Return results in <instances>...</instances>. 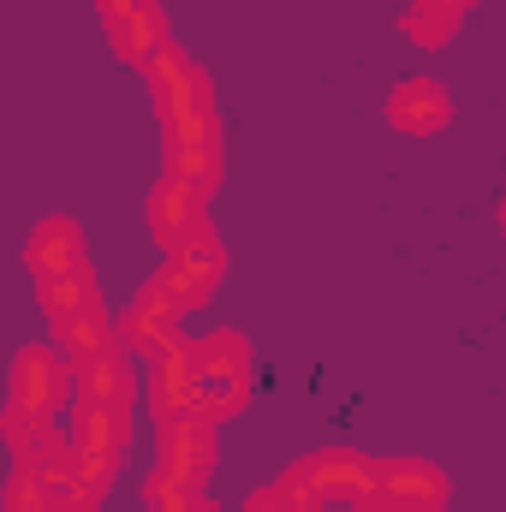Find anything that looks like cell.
Wrapping results in <instances>:
<instances>
[{
    "label": "cell",
    "mask_w": 506,
    "mask_h": 512,
    "mask_svg": "<svg viewBox=\"0 0 506 512\" xmlns=\"http://www.w3.org/2000/svg\"><path fill=\"white\" fill-rule=\"evenodd\" d=\"M387 120H393V131H405V137H435V131L453 120V102H447V90L435 78H405L393 90V102H387Z\"/></svg>",
    "instance_id": "4fadbf2b"
},
{
    "label": "cell",
    "mask_w": 506,
    "mask_h": 512,
    "mask_svg": "<svg viewBox=\"0 0 506 512\" xmlns=\"http://www.w3.org/2000/svg\"><path fill=\"white\" fill-rule=\"evenodd\" d=\"M292 477H298L322 507H328V501H358V495L370 489V477H376V459L358 453V447H328V453L298 459Z\"/></svg>",
    "instance_id": "30bf717a"
},
{
    "label": "cell",
    "mask_w": 506,
    "mask_h": 512,
    "mask_svg": "<svg viewBox=\"0 0 506 512\" xmlns=\"http://www.w3.org/2000/svg\"><path fill=\"white\" fill-rule=\"evenodd\" d=\"M66 411H72V423H66L72 477L108 495V483L120 471V453H126V441H131V417L126 411H108V405H66Z\"/></svg>",
    "instance_id": "3957f363"
},
{
    "label": "cell",
    "mask_w": 506,
    "mask_h": 512,
    "mask_svg": "<svg viewBox=\"0 0 506 512\" xmlns=\"http://www.w3.org/2000/svg\"><path fill=\"white\" fill-rule=\"evenodd\" d=\"M36 304H42V316L60 328V322H72V316H84V310H96L102 304V286H96V268L84 262V268H72V274H54V280H36Z\"/></svg>",
    "instance_id": "2e32d148"
},
{
    "label": "cell",
    "mask_w": 506,
    "mask_h": 512,
    "mask_svg": "<svg viewBox=\"0 0 506 512\" xmlns=\"http://www.w3.org/2000/svg\"><path fill=\"white\" fill-rule=\"evenodd\" d=\"M24 262H30V274H36V280H54V274L84 268V227H78V221H66V215H48V221L30 233Z\"/></svg>",
    "instance_id": "5bb4252c"
},
{
    "label": "cell",
    "mask_w": 506,
    "mask_h": 512,
    "mask_svg": "<svg viewBox=\"0 0 506 512\" xmlns=\"http://www.w3.org/2000/svg\"><path fill=\"white\" fill-rule=\"evenodd\" d=\"M221 274H227V251H221V239H215V233H197L191 245L167 251L161 274L149 280V292H155L173 316H191V310H203V304L215 298Z\"/></svg>",
    "instance_id": "277c9868"
},
{
    "label": "cell",
    "mask_w": 506,
    "mask_h": 512,
    "mask_svg": "<svg viewBox=\"0 0 506 512\" xmlns=\"http://www.w3.org/2000/svg\"><path fill=\"white\" fill-rule=\"evenodd\" d=\"M203 203H209V197H197L191 185L161 179V185L149 191V203H143L155 245H161V251H179V245H191L197 233H209V209H203Z\"/></svg>",
    "instance_id": "8fae6325"
},
{
    "label": "cell",
    "mask_w": 506,
    "mask_h": 512,
    "mask_svg": "<svg viewBox=\"0 0 506 512\" xmlns=\"http://www.w3.org/2000/svg\"><path fill=\"white\" fill-rule=\"evenodd\" d=\"M149 411H155V423H161V417H191V411H197V370H191L185 340H179L167 358L149 364Z\"/></svg>",
    "instance_id": "9a60e30c"
},
{
    "label": "cell",
    "mask_w": 506,
    "mask_h": 512,
    "mask_svg": "<svg viewBox=\"0 0 506 512\" xmlns=\"http://www.w3.org/2000/svg\"><path fill=\"white\" fill-rule=\"evenodd\" d=\"M96 6H102V18H108V12H126V6H143V0H96Z\"/></svg>",
    "instance_id": "603a6c76"
},
{
    "label": "cell",
    "mask_w": 506,
    "mask_h": 512,
    "mask_svg": "<svg viewBox=\"0 0 506 512\" xmlns=\"http://www.w3.org/2000/svg\"><path fill=\"white\" fill-rule=\"evenodd\" d=\"M197 512H221V507H209V501H197Z\"/></svg>",
    "instance_id": "cb8c5ba5"
},
{
    "label": "cell",
    "mask_w": 506,
    "mask_h": 512,
    "mask_svg": "<svg viewBox=\"0 0 506 512\" xmlns=\"http://www.w3.org/2000/svg\"><path fill=\"white\" fill-rule=\"evenodd\" d=\"M143 501H149V512H197V489H185V483H173L161 465H155V477L143 483Z\"/></svg>",
    "instance_id": "d6986e66"
},
{
    "label": "cell",
    "mask_w": 506,
    "mask_h": 512,
    "mask_svg": "<svg viewBox=\"0 0 506 512\" xmlns=\"http://www.w3.org/2000/svg\"><path fill=\"white\" fill-rule=\"evenodd\" d=\"M245 512H286V507H280V501H274L268 489H256L251 501H245Z\"/></svg>",
    "instance_id": "7402d4cb"
},
{
    "label": "cell",
    "mask_w": 506,
    "mask_h": 512,
    "mask_svg": "<svg viewBox=\"0 0 506 512\" xmlns=\"http://www.w3.org/2000/svg\"><path fill=\"white\" fill-rule=\"evenodd\" d=\"M191 352V370H197V411L209 423H227L251 405V387H256V358H251V340L233 334V328H215L203 340H185Z\"/></svg>",
    "instance_id": "7a4b0ae2"
},
{
    "label": "cell",
    "mask_w": 506,
    "mask_h": 512,
    "mask_svg": "<svg viewBox=\"0 0 506 512\" xmlns=\"http://www.w3.org/2000/svg\"><path fill=\"white\" fill-rule=\"evenodd\" d=\"M137 399V376H131V352L120 340L72 358V405H108V411H126Z\"/></svg>",
    "instance_id": "9c48e42d"
},
{
    "label": "cell",
    "mask_w": 506,
    "mask_h": 512,
    "mask_svg": "<svg viewBox=\"0 0 506 512\" xmlns=\"http://www.w3.org/2000/svg\"><path fill=\"white\" fill-rule=\"evenodd\" d=\"M399 30H405V36H411V42H417V48H447V42H453V30H459V24H453V18H447V12H435V6H429V0H411V12H405V18H399Z\"/></svg>",
    "instance_id": "ac0fdd59"
},
{
    "label": "cell",
    "mask_w": 506,
    "mask_h": 512,
    "mask_svg": "<svg viewBox=\"0 0 506 512\" xmlns=\"http://www.w3.org/2000/svg\"><path fill=\"white\" fill-rule=\"evenodd\" d=\"M143 78H149V102H155V114H161L167 143H209V137H221L215 90H209V78L197 72V60H191L185 48L161 42V48L149 54V66H143Z\"/></svg>",
    "instance_id": "6da1fadb"
},
{
    "label": "cell",
    "mask_w": 506,
    "mask_h": 512,
    "mask_svg": "<svg viewBox=\"0 0 506 512\" xmlns=\"http://www.w3.org/2000/svg\"><path fill=\"white\" fill-rule=\"evenodd\" d=\"M358 512H447V477L423 459H376L370 489L352 501Z\"/></svg>",
    "instance_id": "5b68a950"
},
{
    "label": "cell",
    "mask_w": 506,
    "mask_h": 512,
    "mask_svg": "<svg viewBox=\"0 0 506 512\" xmlns=\"http://www.w3.org/2000/svg\"><path fill=\"white\" fill-rule=\"evenodd\" d=\"M12 405L36 417H60L72 405V358L60 346H24L12 370Z\"/></svg>",
    "instance_id": "52a82bcc"
},
{
    "label": "cell",
    "mask_w": 506,
    "mask_h": 512,
    "mask_svg": "<svg viewBox=\"0 0 506 512\" xmlns=\"http://www.w3.org/2000/svg\"><path fill=\"white\" fill-rule=\"evenodd\" d=\"M54 334H60V352H66V358H84V352H96V346H108V340H114V322H108V304H96V310H84V316H72V322H60Z\"/></svg>",
    "instance_id": "e0dca14e"
},
{
    "label": "cell",
    "mask_w": 506,
    "mask_h": 512,
    "mask_svg": "<svg viewBox=\"0 0 506 512\" xmlns=\"http://www.w3.org/2000/svg\"><path fill=\"white\" fill-rule=\"evenodd\" d=\"M0 435H6V447H12V459H18V471H36L42 483H54V477L72 471V453H66V429H60V417H36V411L6 405Z\"/></svg>",
    "instance_id": "ba28073f"
},
{
    "label": "cell",
    "mask_w": 506,
    "mask_h": 512,
    "mask_svg": "<svg viewBox=\"0 0 506 512\" xmlns=\"http://www.w3.org/2000/svg\"><path fill=\"white\" fill-rule=\"evenodd\" d=\"M114 340H120L126 352H137V358H149V364H155V358H167V352H173L185 334H179V316H173V310H167V304H161V298L143 286V292L131 298L126 322L114 328Z\"/></svg>",
    "instance_id": "7c38bea8"
},
{
    "label": "cell",
    "mask_w": 506,
    "mask_h": 512,
    "mask_svg": "<svg viewBox=\"0 0 506 512\" xmlns=\"http://www.w3.org/2000/svg\"><path fill=\"white\" fill-rule=\"evenodd\" d=\"M155 453H161V471H167L173 483H185V489L203 495V483H209V471H215V423H209L203 411H191V417H161V423H155Z\"/></svg>",
    "instance_id": "8992f818"
},
{
    "label": "cell",
    "mask_w": 506,
    "mask_h": 512,
    "mask_svg": "<svg viewBox=\"0 0 506 512\" xmlns=\"http://www.w3.org/2000/svg\"><path fill=\"white\" fill-rule=\"evenodd\" d=\"M6 512H54L48 483H42L36 471H12V483H6Z\"/></svg>",
    "instance_id": "ffe728a7"
},
{
    "label": "cell",
    "mask_w": 506,
    "mask_h": 512,
    "mask_svg": "<svg viewBox=\"0 0 506 512\" xmlns=\"http://www.w3.org/2000/svg\"><path fill=\"white\" fill-rule=\"evenodd\" d=\"M429 6H435V12H447V18H453V24H459V18H465V12H471V6H477V0H429Z\"/></svg>",
    "instance_id": "44dd1931"
}]
</instances>
